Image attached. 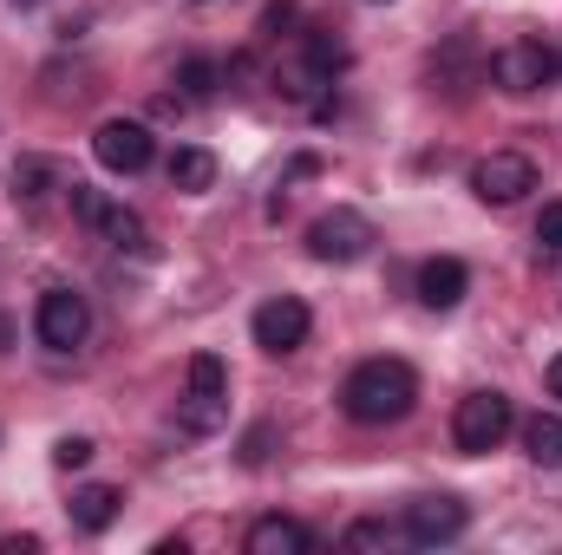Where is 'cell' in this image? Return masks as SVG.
Here are the masks:
<instances>
[{
  "instance_id": "obj_1",
  "label": "cell",
  "mask_w": 562,
  "mask_h": 555,
  "mask_svg": "<svg viewBox=\"0 0 562 555\" xmlns=\"http://www.w3.org/2000/svg\"><path fill=\"white\" fill-rule=\"evenodd\" d=\"M340 406L353 424H400L419 406V373L406 360H360L340 386Z\"/></svg>"
},
{
  "instance_id": "obj_2",
  "label": "cell",
  "mask_w": 562,
  "mask_h": 555,
  "mask_svg": "<svg viewBox=\"0 0 562 555\" xmlns=\"http://www.w3.org/2000/svg\"><path fill=\"white\" fill-rule=\"evenodd\" d=\"M510 424H517V406L504 393H464L458 412H451V444L464 457H484V451H497L510 438Z\"/></svg>"
},
{
  "instance_id": "obj_3",
  "label": "cell",
  "mask_w": 562,
  "mask_h": 555,
  "mask_svg": "<svg viewBox=\"0 0 562 555\" xmlns=\"http://www.w3.org/2000/svg\"><path fill=\"white\" fill-rule=\"evenodd\" d=\"M373 242H380V236H373V223H367L360 209H327V216L307 223V256H314V262H334V269L373 256Z\"/></svg>"
},
{
  "instance_id": "obj_4",
  "label": "cell",
  "mask_w": 562,
  "mask_h": 555,
  "mask_svg": "<svg viewBox=\"0 0 562 555\" xmlns=\"http://www.w3.org/2000/svg\"><path fill=\"white\" fill-rule=\"evenodd\" d=\"M33 333H40L46 353H72V347H86V333H92V307H86V294H79V287H46L40 307H33Z\"/></svg>"
},
{
  "instance_id": "obj_5",
  "label": "cell",
  "mask_w": 562,
  "mask_h": 555,
  "mask_svg": "<svg viewBox=\"0 0 562 555\" xmlns=\"http://www.w3.org/2000/svg\"><path fill=\"white\" fill-rule=\"evenodd\" d=\"M557 72H562V59H557V46H543V39H510V46H497V53H491V79H497L510 99L543 92Z\"/></svg>"
},
{
  "instance_id": "obj_6",
  "label": "cell",
  "mask_w": 562,
  "mask_h": 555,
  "mask_svg": "<svg viewBox=\"0 0 562 555\" xmlns=\"http://www.w3.org/2000/svg\"><path fill=\"white\" fill-rule=\"evenodd\" d=\"M471 190H477V203L510 209V203H524V196L537 190V163H530L524 150H491V157L471 170Z\"/></svg>"
},
{
  "instance_id": "obj_7",
  "label": "cell",
  "mask_w": 562,
  "mask_h": 555,
  "mask_svg": "<svg viewBox=\"0 0 562 555\" xmlns=\"http://www.w3.org/2000/svg\"><path fill=\"white\" fill-rule=\"evenodd\" d=\"M464 530H471V510H464L458 497H413V503H406V523H400V536H406L413 550L458 543Z\"/></svg>"
},
{
  "instance_id": "obj_8",
  "label": "cell",
  "mask_w": 562,
  "mask_h": 555,
  "mask_svg": "<svg viewBox=\"0 0 562 555\" xmlns=\"http://www.w3.org/2000/svg\"><path fill=\"white\" fill-rule=\"evenodd\" d=\"M92 157L105 170H119V177H138V170H150V157H157V138H150V125H138V118H105L92 132Z\"/></svg>"
},
{
  "instance_id": "obj_9",
  "label": "cell",
  "mask_w": 562,
  "mask_h": 555,
  "mask_svg": "<svg viewBox=\"0 0 562 555\" xmlns=\"http://www.w3.org/2000/svg\"><path fill=\"white\" fill-rule=\"evenodd\" d=\"M249 333H256V347H262V353H294V347L314 333V314H307V301H301V294H276V301H262V307H256Z\"/></svg>"
},
{
  "instance_id": "obj_10",
  "label": "cell",
  "mask_w": 562,
  "mask_h": 555,
  "mask_svg": "<svg viewBox=\"0 0 562 555\" xmlns=\"http://www.w3.org/2000/svg\"><path fill=\"white\" fill-rule=\"evenodd\" d=\"M72 530H86V536H105L112 523H119V510H125V490L119 484H86V490H72Z\"/></svg>"
},
{
  "instance_id": "obj_11",
  "label": "cell",
  "mask_w": 562,
  "mask_h": 555,
  "mask_svg": "<svg viewBox=\"0 0 562 555\" xmlns=\"http://www.w3.org/2000/svg\"><path fill=\"white\" fill-rule=\"evenodd\" d=\"M464 287H471V269L458 262V256H431L419 269V301L431 314H445V307H458L464 301Z\"/></svg>"
},
{
  "instance_id": "obj_12",
  "label": "cell",
  "mask_w": 562,
  "mask_h": 555,
  "mask_svg": "<svg viewBox=\"0 0 562 555\" xmlns=\"http://www.w3.org/2000/svg\"><path fill=\"white\" fill-rule=\"evenodd\" d=\"M243 543H249V555H307L314 550V530L294 523V517H256Z\"/></svg>"
},
{
  "instance_id": "obj_13",
  "label": "cell",
  "mask_w": 562,
  "mask_h": 555,
  "mask_svg": "<svg viewBox=\"0 0 562 555\" xmlns=\"http://www.w3.org/2000/svg\"><path fill=\"white\" fill-rule=\"evenodd\" d=\"M164 177H170V190L203 196V190L216 183V157H210L203 144H177V150H170V163H164Z\"/></svg>"
},
{
  "instance_id": "obj_14",
  "label": "cell",
  "mask_w": 562,
  "mask_h": 555,
  "mask_svg": "<svg viewBox=\"0 0 562 555\" xmlns=\"http://www.w3.org/2000/svg\"><path fill=\"white\" fill-rule=\"evenodd\" d=\"M223 424H229V393H190V399H177V431L210 438Z\"/></svg>"
},
{
  "instance_id": "obj_15",
  "label": "cell",
  "mask_w": 562,
  "mask_h": 555,
  "mask_svg": "<svg viewBox=\"0 0 562 555\" xmlns=\"http://www.w3.org/2000/svg\"><path fill=\"white\" fill-rule=\"evenodd\" d=\"M46 190H66L59 170H53L46 157H20V163H13V196H20V203H40Z\"/></svg>"
},
{
  "instance_id": "obj_16",
  "label": "cell",
  "mask_w": 562,
  "mask_h": 555,
  "mask_svg": "<svg viewBox=\"0 0 562 555\" xmlns=\"http://www.w3.org/2000/svg\"><path fill=\"white\" fill-rule=\"evenodd\" d=\"M216 79H223V66H210V59H183V66H177V86H183L177 99H183V105H210V99H216Z\"/></svg>"
},
{
  "instance_id": "obj_17",
  "label": "cell",
  "mask_w": 562,
  "mask_h": 555,
  "mask_svg": "<svg viewBox=\"0 0 562 555\" xmlns=\"http://www.w3.org/2000/svg\"><path fill=\"white\" fill-rule=\"evenodd\" d=\"M92 229H99L112 249H144V223L132 216V209H125V203H105V216H99Z\"/></svg>"
},
{
  "instance_id": "obj_18",
  "label": "cell",
  "mask_w": 562,
  "mask_h": 555,
  "mask_svg": "<svg viewBox=\"0 0 562 555\" xmlns=\"http://www.w3.org/2000/svg\"><path fill=\"white\" fill-rule=\"evenodd\" d=\"M524 444H530L537 464H562V418L557 412L530 418V424H524Z\"/></svg>"
},
{
  "instance_id": "obj_19",
  "label": "cell",
  "mask_w": 562,
  "mask_h": 555,
  "mask_svg": "<svg viewBox=\"0 0 562 555\" xmlns=\"http://www.w3.org/2000/svg\"><path fill=\"white\" fill-rule=\"evenodd\" d=\"M340 543H347V550H393V543H400V530H393V523H380V517H360Z\"/></svg>"
},
{
  "instance_id": "obj_20",
  "label": "cell",
  "mask_w": 562,
  "mask_h": 555,
  "mask_svg": "<svg viewBox=\"0 0 562 555\" xmlns=\"http://www.w3.org/2000/svg\"><path fill=\"white\" fill-rule=\"evenodd\" d=\"M190 393H229V366L216 353H196L190 360Z\"/></svg>"
},
{
  "instance_id": "obj_21",
  "label": "cell",
  "mask_w": 562,
  "mask_h": 555,
  "mask_svg": "<svg viewBox=\"0 0 562 555\" xmlns=\"http://www.w3.org/2000/svg\"><path fill=\"white\" fill-rule=\"evenodd\" d=\"M92 457H99V444H92V438H79V431H66V438L53 444V464H59V471H86Z\"/></svg>"
},
{
  "instance_id": "obj_22",
  "label": "cell",
  "mask_w": 562,
  "mask_h": 555,
  "mask_svg": "<svg viewBox=\"0 0 562 555\" xmlns=\"http://www.w3.org/2000/svg\"><path fill=\"white\" fill-rule=\"evenodd\" d=\"M537 242H543V256H562V203H543V216H537Z\"/></svg>"
},
{
  "instance_id": "obj_23",
  "label": "cell",
  "mask_w": 562,
  "mask_h": 555,
  "mask_svg": "<svg viewBox=\"0 0 562 555\" xmlns=\"http://www.w3.org/2000/svg\"><path fill=\"white\" fill-rule=\"evenodd\" d=\"M269 457V424H256L249 438H243V464H262Z\"/></svg>"
},
{
  "instance_id": "obj_24",
  "label": "cell",
  "mask_w": 562,
  "mask_h": 555,
  "mask_svg": "<svg viewBox=\"0 0 562 555\" xmlns=\"http://www.w3.org/2000/svg\"><path fill=\"white\" fill-rule=\"evenodd\" d=\"M40 550V536H7V543H0V555H33Z\"/></svg>"
},
{
  "instance_id": "obj_25",
  "label": "cell",
  "mask_w": 562,
  "mask_h": 555,
  "mask_svg": "<svg viewBox=\"0 0 562 555\" xmlns=\"http://www.w3.org/2000/svg\"><path fill=\"white\" fill-rule=\"evenodd\" d=\"M550 393H557V399H562V353H557V360H550Z\"/></svg>"
},
{
  "instance_id": "obj_26",
  "label": "cell",
  "mask_w": 562,
  "mask_h": 555,
  "mask_svg": "<svg viewBox=\"0 0 562 555\" xmlns=\"http://www.w3.org/2000/svg\"><path fill=\"white\" fill-rule=\"evenodd\" d=\"M7 347H13V320L0 314V353H7Z\"/></svg>"
},
{
  "instance_id": "obj_27",
  "label": "cell",
  "mask_w": 562,
  "mask_h": 555,
  "mask_svg": "<svg viewBox=\"0 0 562 555\" xmlns=\"http://www.w3.org/2000/svg\"><path fill=\"white\" fill-rule=\"evenodd\" d=\"M13 7H40V0H13Z\"/></svg>"
},
{
  "instance_id": "obj_28",
  "label": "cell",
  "mask_w": 562,
  "mask_h": 555,
  "mask_svg": "<svg viewBox=\"0 0 562 555\" xmlns=\"http://www.w3.org/2000/svg\"><path fill=\"white\" fill-rule=\"evenodd\" d=\"M557 59H562V53H557Z\"/></svg>"
}]
</instances>
